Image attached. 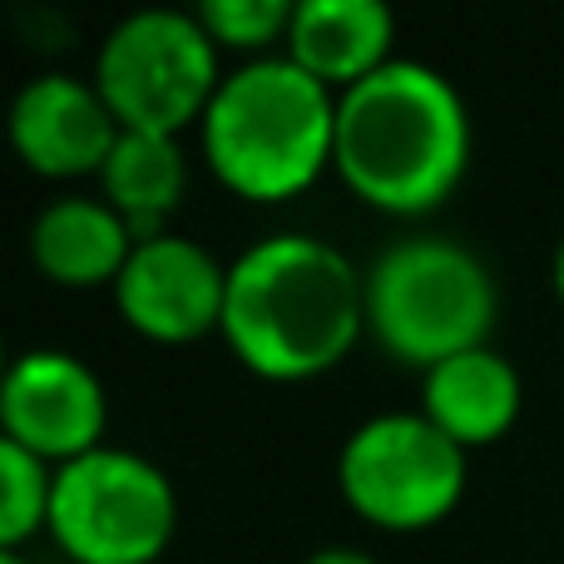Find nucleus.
I'll list each match as a JSON object with an SVG mask.
<instances>
[{
  "label": "nucleus",
  "mask_w": 564,
  "mask_h": 564,
  "mask_svg": "<svg viewBox=\"0 0 564 564\" xmlns=\"http://www.w3.org/2000/svg\"><path fill=\"white\" fill-rule=\"evenodd\" d=\"M367 332V273L332 238L268 234L228 263L224 341L268 381L332 371Z\"/></svg>",
  "instance_id": "1"
},
{
  "label": "nucleus",
  "mask_w": 564,
  "mask_h": 564,
  "mask_svg": "<svg viewBox=\"0 0 564 564\" xmlns=\"http://www.w3.org/2000/svg\"><path fill=\"white\" fill-rule=\"evenodd\" d=\"M466 164V95L426 59L397 55L337 95L332 169L361 204L397 218H421L456 194Z\"/></svg>",
  "instance_id": "2"
},
{
  "label": "nucleus",
  "mask_w": 564,
  "mask_h": 564,
  "mask_svg": "<svg viewBox=\"0 0 564 564\" xmlns=\"http://www.w3.org/2000/svg\"><path fill=\"white\" fill-rule=\"evenodd\" d=\"M204 159L238 198L278 204L317 184L337 149V89L292 55L228 69L204 115Z\"/></svg>",
  "instance_id": "3"
},
{
  "label": "nucleus",
  "mask_w": 564,
  "mask_h": 564,
  "mask_svg": "<svg viewBox=\"0 0 564 564\" xmlns=\"http://www.w3.org/2000/svg\"><path fill=\"white\" fill-rule=\"evenodd\" d=\"M500 292L476 248L441 234H411L381 248L367 268V332L406 367L486 347Z\"/></svg>",
  "instance_id": "4"
},
{
  "label": "nucleus",
  "mask_w": 564,
  "mask_h": 564,
  "mask_svg": "<svg viewBox=\"0 0 564 564\" xmlns=\"http://www.w3.org/2000/svg\"><path fill=\"white\" fill-rule=\"evenodd\" d=\"M95 85L109 99L124 129L149 134H184L204 124L224 69H218V40L204 30L198 10L144 6L129 10L95 55Z\"/></svg>",
  "instance_id": "5"
},
{
  "label": "nucleus",
  "mask_w": 564,
  "mask_h": 564,
  "mask_svg": "<svg viewBox=\"0 0 564 564\" xmlns=\"http://www.w3.org/2000/svg\"><path fill=\"white\" fill-rule=\"evenodd\" d=\"M174 525V480L139 451L95 446L55 466L50 535L75 564H154Z\"/></svg>",
  "instance_id": "6"
},
{
  "label": "nucleus",
  "mask_w": 564,
  "mask_h": 564,
  "mask_svg": "<svg viewBox=\"0 0 564 564\" xmlns=\"http://www.w3.org/2000/svg\"><path fill=\"white\" fill-rule=\"evenodd\" d=\"M466 456L426 411H381L347 431L337 451L341 500L367 525L411 530L441 525L466 496Z\"/></svg>",
  "instance_id": "7"
},
{
  "label": "nucleus",
  "mask_w": 564,
  "mask_h": 564,
  "mask_svg": "<svg viewBox=\"0 0 564 564\" xmlns=\"http://www.w3.org/2000/svg\"><path fill=\"white\" fill-rule=\"evenodd\" d=\"M0 426L6 441L35 451L50 466L105 446L109 397L85 357L59 347H30L6 367L0 387Z\"/></svg>",
  "instance_id": "8"
},
{
  "label": "nucleus",
  "mask_w": 564,
  "mask_h": 564,
  "mask_svg": "<svg viewBox=\"0 0 564 564\" xmlns=\"http://www.w3.org/2000/svg\"><path fill=\"white\" fill-rule=\"evenodd\" d=\"M119 317L149 341H194L224 332L228 268L198 238H139L115 282Z\"/></svg>",
  "instance_id": "9"
},
{
  "label": "nucleus",
  "mask_w": 564,
  "mask_h": 564,
  "mask_svg": "<svg viewBox=\"0 0 564 564\" xmlns=\"http://www.w3.org/2000/svg\"><path fill=\"white\" fill-rule=\"evenodd\" d=\"M119 119L95 79L50 69L20 85L10 99V139L15 154L45 178L99 174L119 139Z\"/></svg>",
  "instance_id": "10"
},
{
  "label": "nucleus",
  "mask_w": 564,
  "mask_h": 564,
  "mask_svg": "<svg viewBox=\"0 0 564 564\" xmlns=\"http://www.w3.org/2000/svg\"><path fill=\"white\" fill-rule=\"evenodd\" d=\"M134 228L109 198L59 194L30 224V258L59 288H115L134 253Z\"/></svg>",
  "instance_id": "11"
},
{
  "label": "nucleus",
  "mask_w": 564,
  "mask_h": 564,
  "mask_svg": "<svg viewBox=\"0 0 564 564\" xmlns=\"http://www.w3.org/2000/svg\"><path fill=\"white\" fill-rule=\"evenodd\" d=\"M520 401H525V381L516 361L490 341L421 371V411L466 451L506 436L520 416Z\"/></svg>",
  "instance_id": "12"
},
{
  "label": "nucleus",
  "mask_w": 564,
  "mask_h": 564,
  "mask_svg": "<svg viewBox=\"0 0 564 564\" xmlns=\"http://www.w3.org/2000/svg\"><path fill=\"white\" fill-rule=\"evenodd\" d=\"M391 40H397V15L381 0H297L288 55L341 95L397 59Z\"/></svg>",
  "instance_id": "13"
},
{
  "label": "nucleus",
  "mask_w": 564,
  "mask_h": 564,
  "mask_svg": "<svg viewBox=\"0 0 564 564\" xmlns=\"http://www.w3.org/2000/svg\"><path fill=\"white\" fill-rule=\"evenodd\" d=\"M99 188L109 204L124 214L134 238L169 234V214L178 208L188 188V164L178 134H149V129H119L115 149H109L105 169H99Z\"/></svg>",
  "instance_id": "14"
},
{
  "label": "nucleus",
  "mask_w": 564,
  "mask_h": 564,
  "mask_svg": "<svg viewBox=\"0 0 564 564\" xmlns=\"http://www.w3.org/2000/svg\"><path fill=\"white\" fill-rule=\"evenodd\" d=\"M50 496L55 466L0 436V550H20L30 535L50 530Z\"/></svg>",
  "instance_id": "15"
},
{
  "label": "nucleus",
  "mask_w": 564,
  "mask_h": 564,
  "mask_svg": "<svg viewBox=\"0 0 564 564\" xmlns=\"http://www.w3.org/2000/svg\"><path fill=\"white\" fill-rule=\"evenodd\" d=\"M292 10H297L292 0H204V6H198V20H204V30L218 40V45L268 50L278 35L288 40Z\"/></svg>",
  "instance_id": "16"
},
{
  "label": "nucleus",
  "mask_w": 564,
  "mask_h": 564,
  "mask_svg": "<svg viewBox=\"0 0 564 564\" xmlns=\"http://www.w3.org/2000/svg\"><path fill=\"white\" fill-rule=\"evenodd\" d=\"M302 564H381V560L367 555V550H357V545H322V550H312Z\"/></svg>",
  "instance_id": "17"
},
{
  "label": "nucleus",
  "mask_w": 564,
  "mask_h": 564,
  "mask_svg": "<svg viewBox=\"0 0 564 564\" xmlns=\"http://www.w3.org/2000/svg\"><path fill=\"white\" fill-rule=\"evenodd\" d=\"M550 278H555V292H560V302H564V238H560V248H555V268H550Z\"/></svg>",
  "instance_id": "18"
},
{
  "label": "nucleus",
  "mask_w": 564,
  "mask_h": 564,
  "mask_svg": "<svg viewBox=\"0 0 564 564\" xmlns=\"http://www.w3.org/2000/svg\"><path fill=\"white\" fill-rule=\"evenodd\" d=\"M0 564H30V560L20 555V550H0Z\"/></svg>",
  "instance_id": "19"
}]
</instances>
